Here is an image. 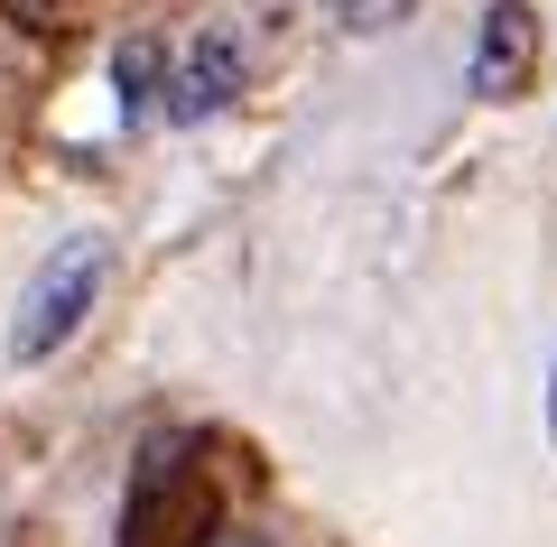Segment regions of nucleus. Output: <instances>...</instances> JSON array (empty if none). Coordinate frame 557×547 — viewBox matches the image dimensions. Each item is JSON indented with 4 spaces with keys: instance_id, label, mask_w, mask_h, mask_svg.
Here are the masks:
<instances>
[{
    "instance_id": "nucleus-2",
    "label": "nucleus",
    "mask_w": 557,
    "mask_h": 547,
    "mask_svg": "<svg viewBox=\"0 0 557 547\" xmlns=\"http://www.w3.org/2000/svg\"><path fill=\"white\" fill-rule=\"evenodd\" d=\"M102 278H112V251H102V233H75L57 241V251L38 260V278H28L20 315H10V362H47L57 344H75L84 315H94Z\"/></svg>"
},
{
    "instance_id": "nucleus-4",
    "label": "nucleus",
    "mask_w": 557,
    "mask_h": 547,
    "mask_svg": "<svg viewBox=\"0 0 557 547\" xmlns=\"http://www.w3.org/2000/svg\"><path fill=\"white\" fill-rule=\"evenodd\" d=\"M233 94H242V47L223 38V28H205V38L186 47L177 84H168V112H177V121H214Z\"/></svg>"
},
{
    "instance_id": "nucleus-6",
    "label": "nucleus",
    "mask_w": 557,
    "mask_h": 547,
    "mask_svg": "<svg viewBox=\"0 0 557 547\" xmlns=\"http://www.w3.org/2000/svg\"><path fill=\"white\" fill-rule=\"evenodd\" d=\"M0 10H10V20H20V28H38V38H47V28H57V0H0Z\"/></svg>"
},
{
    "instance_id": "nucleus-3",
    "label": "nucleus",
    "mask_w": 557,
    "mask_h": 547,
    "mask_svg": "<svg viewBox=\"0 0 557 547\" xmlns=\"http://www.w3.org/2000/svg\"><path fill=\"white\" fill-rule=\"evenodd\" d=\"M530 75H539V10H530V0H493V10H483V38H474L465 84H474L483 102H511Z\"/></svg>"
},
{
    "instance_id": "nucleus-1",
    "label": "nucleus",
    "mask_w": 557,
    "mask_h": 547,
    "mask_svg": "<svg viewBox=\"0 0 557 547\" xmlns=\"http://www.w3.org/2000/svg\"><path fill=\"white\" fill-rule=\"evenodd\" d=\"M223 529V483L205 473L196 446H149L121 501V547H214Z\"/></svg>"
},
{
    "instance_id": "nucleus-8",
    "label": "nucleus",
    "mask_w": 557,
    "mask_h": 547,
    "mask_svg": "<svg viewBox=\"0 0 557 547\" xmlns=\"http://www.w3.org/2000/svg\"><path fill=\"white\" fill-rule=\"evenodd\" d=\"M325 10H335V20H344V10H354V0H325Z\"/></svg>"
},
{
    "instance_id": "nucleus-9",
    "label": "nucleus",
    "mask_w": 557,
    "mask_h": 547,
    "mask_svg": "<svg viewBox=\"0 0 557 547\" xmlns=\"http://www.w3.org/2000/svg\"><path fill=\"white\" fill-rule=\"evenodd\" d=\"M223 547H260V538H223Z\"/></svg>"
},
{
    "instance_id": "nucleus-5",
    "label": "nucleus",
    "mask_w": 557,
    "mask_h": 547,
    "mask_svg": "<svg viewBox=\"0 0 557 547\" xmlns=\"http://www.w3.org/2000/svg\"><path fill=\"white\" fill-rule=\"evenodd\" d=\"M112 84H121V112H149V94H159V47H121L112 57Z\"/></svg>"
},
{
    "instance_id": "nucleus-7",
    "label": "nucleus",
    "mask_w": 557,
    "mask_h": 547,
    "mask_svg": "<svg viewBox=\"0 0 557 547\" xmlns=\"http://www.w3.org/2000/svg\"><path fill=\"white\" fill-rule=\"evenodd\" d=\"M548 436H557V381H548Z\"/></svg>"
}]
</instances>
